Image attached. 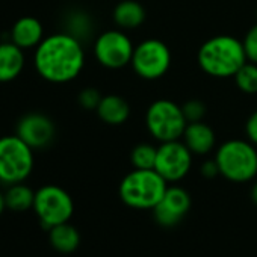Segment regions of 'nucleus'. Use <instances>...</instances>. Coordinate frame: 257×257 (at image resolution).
Here are the masks:
<instances>
[{
	"label": "nucleus",
	"instance_id": "nucleus-1",
	"mask_svg": "<svg viewBox=\"0 0 257 257\" xmlns=\"http://www.w3.org/2000/svg\"><path fill=\"white\" fill-rule=\"evenodd\" d=\"M34 67L49 83L73 82L85 67L83 44L68 32L47 35L34 50Z\"/></svg>",
	"mask_w": 257,
	"mask_h": 257
},
{
	"label": "nucleus",
	"instance_id": "nucleus-2",
	"mask_svg": "<svg viewBox=\"0 0 257 257\" xmlns=\"http://www.w3.org/2000/svg\"><path fill=\"white\" fill-rule=\"evenodd\" d=\"M242 40L231 35H216L206 40L197 53L201 71L215 79H230L246 62Z\"/></svg>",
	"mask_w": 257,
	"mask_h": 257
},
{
	"label": "nucleus",
	"instance_id": "nucleus-3",
	"mask_svg": "<svg viewBox=\"0 0 257 257\" xmlns=\"http://www.w3.org/2000/svg\"><path fill=\"white\" fill-rule=\"evenodd\" d=\"M168 182L156 170H135L125 174L118 186L121 201L137 210H153L161 201Z\"/></svg>",
	"mask_w": 257,
	"mask_h": 257
},
{
	"label": "nucleus",
	"instance_id": "nucleus-4",
	"mask_svg": "<svg viewBox=\"0 0 257 257\" xmlns=\"http://www.w3.org/2000/svg\"><path fill=\"white\" fill-rule=\"evenodd\" d=\"M219 176L231 183H246L257 177V147L248 140H228L215 153Z\"/></svg>",
	"mask_w": 257,
	"mask_h": 257
},
{
	"label": "nucleus",
	"instance_id": "nucleus-5",
	"mask_svg": "<svg viewBox=\"0 0 257 257\" xmlns=\"http://www.w3.org/2000/svg\"><path fill=\"white\" fill-rule=\"evenodd\" d=\"M186 125L182 106L170 98H158L147 107L146 127L159 144L182 140Z\"/></svg>",
	"mask_w": 257,
	"mask_h": 257
},
{
	"label": "nucleus",
	"instance_id": "nucleus-6",
	"mask_svg": "<svg viewBox=\"0 0 257 257\" xmlns=\"http://www.w3.org/2000/svg\"><path fill=\"white\" fill-rule=\"evenodd\" d=\"M34 152L16 134L0 138V183L10 186L28 180L35 167Z\"/></svg>",
	"mask_w": 257,
	"mask_h": 257
},
{
	"label": "nucleus",
	"instance_id": "nucleus-7",
	"mask_svg": "<svg viewBox=\"0 0 257 257\" xmlns=\"http://www.w3.org/2000/svg\"><path fill=\"white\" fill-rule=\"evenodd\" d=\"M34 212L44 228L68 222L74 213L71 195L58 185H44L35 191Z\"/></svg>",
	"mask_w": 257,
	"mask_h": 257
},
{
	"label": "nucleus",
	"instance_id": "nucleus-8",
	"mask_svg": "<svg viewBox=\"0 0 257 257\" xmlns=\"http://www.w3.org/2000/svg\"><path fill=\"white\" fill-rule=\"evenodd\" d=\"M173 55L170 47L159 38H147L135 46L131 67L144 80L162 79L171 68Z\"/></svg>",
	"mask_w": 257,
	"mask_h": 257
},
{
	"label": "nucleus",
	"instance_id": "nucleus-9",
	"mask_svg": "<svg viewBox=\"0 0 257 257\" xmlns=\"http://www.w3.org/2000/svg\"><path fill=\"white\" fill-rule=\"evenodd\" d=\"M95 61L107 70H121L131 65L135 44L122 29H109L101 32L92 46Z\"/></svg>",
	"mask_w": 257,
	"mask_h": 257
},
{
	"label": "nucleus",
	"instance_id": "nucleus-10",
	"mask_svg": "<svg viewBox=\"0 0 257 257\" xmlns=\"http://www.w3.org/2000/svg\"><path fill=\"white\" fill-rule=\"evenodd\" d=\"M192 152L182 140L161 143L158 146L155 170L168 183H177L189 174L192 168Z\"/></svg>",
	"mask_w": 257,
	"mask_h": 257
},
{
	"label": "nucleus",
	"instance_id": "nucleus-11",
	"mask_svg": "<svg viewBox=\"0 0 257 257\" xmlns=\"http://www.w3.org/2000/svg\"><path fill=\"white\" fill-rule=\"evenodd\" d=\"M16 135L32 150H41L53 143L56 137V125L46 113L29 112L17 121Z\"/></svg>",
	"mask_w": 257,
	"mask_h": 257
},
{
	"label": "nucleus",
	"instance_id": "nucleus-12",
	"mask_svg": "<svg viewBox=\"0 0 257 257\" xmlns=\"http://www.w3.org/2000/svg\"><path fill=\"white\" fill-rule=\"evenodd\" d=\"M191 204L192 201L189 192L179 185H171L167 188L164 197L152 210L153 218L161 227H176L188 215Z\"/></svg>",
	"mask_w": 257,
	"mask_h": 257
},
{
	"label": "nucleus",
	"instance_id": "nucleus-13",
	"mask_svg": "<svg viewBox=\"0 0 257 257\" xmlns=\"http://www.w3.org/2000/svg\"><path fill=\"white\" fill-rule=\"evenodd\" d=\"M182 141L195 156H206L216 147V135L204 121L188 122Z\"/></svg>",
	"mask_w": 257,
	"mask_h": 257
},
{
	"label": "nucleus",
	"instance_id": "nucleus-14",
	"mask_svg": "<svg viewBox=\"0 0 257 257\" xmlns=\"http://www.w3.org/2000/svg\"><path fill=\"white\" fill-rule=\"evenodd\" d=\"M44 37L43 23L31 16L19 19L11 28V41L23 50L37 49Z\"/></svg>",
	"mask_w": 257,
	"mask_h": 257
},
{
	"label": "nucleus",
	"instance_id": "nucleus-15",
	"mask_svg": "<svg viewBox=\"0 0 257 257\" xmlns=\"http://www.w3.org/2000/svg\"><path fill=\"white\" fill-rule=\"evenodd\" d=\"M25 50L13 41L0 43V83L16 80L25 70Z\"/></svg>",
	"mask_w": 257,
	"mask_h": 257
},
{
	"label": "nucleus",
	"instance_id": "nucleus-16",
	"mask_svg": "<svg viewBox=\"0 0 257 257\" xmlns=\"http://www.w3.org/2000/svg\"><path fill=\"white\" fill-rule=\"evenodd\" d=\"M95 113L107 125H122L131 116V104L122 95L107 94L101 97Z\"/></svg>",
	"mask_w": 257,
	"mask_h": 257
},
{
	"label": "nucleus",
	"instance_id": "nucleus-17",
	"mask_svg": "<svg viewBox=\"0 0 257 257\" xmlns=\"http://www.w3.org/2000/svg\"><path fill=\"white\" fill-rule=\"evenodd\" d=\"M113 23L118 29L134 31L141 28L147 20V11L138 0H121L112 13Z\"/></svg>",
	"mask_w": 257,
	"mask_h": 257
},
{
	"label": "nucleus",
	"instance_id": "nucleus-18",
	"mask_svg": "<svg viewBox=\"0 0 257 257\" xmlns=\"http://www.w3.org/2000/svg\"><path fill=\"white\" fill-rule=\"evenodd\" d=\"M49 240L53 249L61 254H71L80 245V233L79 230L68 222L58 224L49 228Z\"/></svg>",
	"mask_w": 257,
	"mask_h": 257
},
{
	"label": "nucleus",
	"instance_id": "nucleus-19",
	"mask_svg": "<svg viewBox=\"0 0 257 257\" xmlns=\"http://www.w3.org/2000/svg\"><path fill=\"white\" fill-rule=\"evenodd\" d=\"M35 191L28 186L25 182L10 185L5 191V203L7 209L13 212H26L34 207Z\"/></svg>",
	"mask_w": 257,
	"mask_h": 257
},
{
	"label": "nucleus",
	"instance_id": "nucleus-20",
	"mask_svg": "<svg viewBox=\"0 0 257 257\" xmlns=\"http://www.w3.org/2000/svg\"><path fill=\"white\" fill-rule=\"evenodd\" d=\"M158 147L150 143H140L131 152V164L135 170H155Z\"/></svg>",
	"mask_w": 257,
	"mask_h": 257
},
{
	"label": "nucleus",
	"instance_id": "nucleus-21",
	"mask_svg": "<svg viewBox=\"0 0 257 257\" xmlns=\"http://www.w3.org/2000/svg\"><path fill=\"white\" fill-rule=\"evenodd\" d=\"M233 79L237 89L243 94H257V64L246 61Z\"/></svg>",
	"mask_w": 257,
	"mask_h": 257
},
{
	"label": "nucleus",
	"instance_id": "nucleus-22",
	"mask_svg": "<svg viewBox=\"0 0 257 257\" xmlns=\"http://www.w3.org/2000/svg\"><path fill=\"white\" fill-rule=\"evenodd\" d=\"M92 29V25H91V19L86 13H82V11H74L68 16L67 19V31L68 34H71L73 37H76L77 40H83L89 35Z\"/></svg>",
	"mask_w": 257,
	"mask_h": 257
},
{
	"label": "nucleus",
	"instance_id": "nucleus-23",
	"mask_svg": "<svg viewBox=\"0 0 257 257\" xmlns=\"http://www.w3.org/2000/svg\"><path fill=\"white\" fill-rule=\"evenodd\" d=\"M182 110H183V115L186 118L188 122H197V121H204V116L207 113V107L206 104L198 100V98H191V100H186L183 104H182Z\"/></svg>",
	"mask_w": 257,
	"mask_h": 257
},
{
	"label": "nucleus",
	"instance_id": "nucleus-24",
	"mask_svg": "<svg viewBox=\"0 0 257 257\" xmlns=\"http://www.w3.org/2000/svg\"><path fill=\"white\" fill-rule=\"evenodd\" d=\"M101 92L95 88H83L79 95H77V101L80 104L82 109L85 110H95L101 101Z\"/></svg>",
	"mask_w": 257,
	"mask_h": 257
},
{
	"label": "nucleus",
	"instance_id": "nucleus-25",
	"mask_svg": "<svg viewBox=\"0 0 257 257\" xmlns=\"http://www.w3.org/2000/svg\"><path fill=\"white\" fill-rule=\"evenodd\" d=\"M242 44H243V49H245L246 59L249 62L257 64V22H255V25H252L246 31V34H245V37L242 40Z\"/></svg>",
	"mask_w": 257,
	"mask_h": 257
},
{
	"label": "nucleus",
	"instance_id": "nucleus-26",
	"mask_svg": "<svg viewBox=\"0 0 257 257\" xmlns=\"http://www.w3.org/2000/svg\"><path fill=\"white\" fill-rule=\"evenodd\" d=\"M245 135L246 140L257 147V110H254L245 121Z\"/></svg>",
	"mask_w": 257,
	"mask_h": 257
},
{
	"label": "nucleus",
	"instance_id": "nucleus-27",
	"mask_svg": "<svg viewBox=\"0 0 257 257\" xmlns=\"http://www.w3.org/2000/svg\"><path fill=\"white\" fill-rule=\"evenodd\" d=\"M200 173L204 179H215L216 176H219V168H218V164L213 159H209V161H204L201 164V168H200Z\"/></svg>",
	"mask_w": 257,
	"mask_h": 257
},
{
	"label": "nucleus",
	"instance_id": "nucleus-28",
	"mask_svg": "<svg viewBox=\"0 0 257 257\" xmlns=\"http://www.w3.org/2000/svg\"><path fill=\"white\" fill-rule=\"evenodd\" d=\"M249 197H251V201L257 206V180H255V182L252 183V186H251Z\"/></svg>",
	"mask_w": 257,
	"mask_h": 257
},
{
	"label": "nucleus",
	"instance_id": "nucleus-29",
	"mask_svg": "<svg viewBox=\"0 0 257 257\" xmlns=\"http://www.w3.org/2000/svg\"><path fill=\"white\" fill-rule=\"evenodd\" d=\"M7 209V203H5V192L0 191V215H2Z\"/></svg>",
	"mask_w": 257,
	"mask_h": 257
},
{
	"label": "nucleus",
	"instance_id": "nucleus-30",
	"mask_svg": "<svg viewBox=\"0 0 257 257\" xmlns=\"http://www.w3.org/2000/svg\"><path fill=\"white\" fill-rule=\"evenodd\" d=\"M255 16H257V13H255Z\"/></svg>",
	"mask_w": 257,
	"mask_h": 257
}]
</instances>
